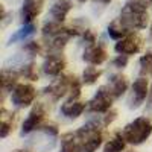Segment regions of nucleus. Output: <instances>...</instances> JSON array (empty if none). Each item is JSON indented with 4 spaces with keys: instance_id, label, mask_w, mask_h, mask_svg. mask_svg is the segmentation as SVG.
Here are the masks:
<instances>
[{
    "instance_id": "1",
    "label": "nucleus",
    "mask_w": 152,
    "mask_h": 152,
    "mask_svg": "<svg viewBox=\"0 0 152 152\" xmlns=\"http://www.w3.org/2000/svg\"><path fill=\"white\" fill-rule=\"evenodd\" d=\"M149 8L140 0H128L122 6L117 18L129 31H143L149 26Z\"/></svg>"
},
{
    "instance_id": "2",
    "label": "nucleus",
    "mask_w": 152,
    "mask_h": 152,
    "mask_svg": "<svg viewBox=\"0 0 152 152\" xmlns=\"http://www.w3.org/2000/svg\"><path fill=\"white\" fill-rule=\"evenodd\" d=\"M104 128L102 120H88L79 129H76V137L79 142L81 152H96L104 143Z\"/></svg>"
},
{
    "instance_id": "3",
    "label": "nucleus",
    "mask_w": 152,
    "mask_h": 152,
    "mask_svg": "<svg viewBox=\"0 0 152 152\" xmlns=\"http://www.w3.org/2000/svg\"><path fill=\"white\" fill-rule=\"evenodd\" d=\"M122 134L125 137V140L128 142V145L140 146L152 135V122L146 116L137 117L128 125H125Z\"/></svg>"
},
{
    "instance_id": "4",
    "label": "nucleus",
    "mask_w": 152,
    "mask_h": 152,
    "mask_svg": "<svg viewBox=\"0 0 152 152\" xmlns=\"http://www.w3.org/2000/svg\"><path fill=\"white\" fill-rule=\"evenodd\" d=\"M37 99V88L31 82H18L11 93V102L15 108H28Z\"/></svg>"
},
{
    "instance_id": "5",
    "label": "nucleus",
    "mask_w": 152,
    "mask_h": 152,
    "mask_svg": "<svg viewBox=\"0 0 152 152\" xmlns=\"http://www.w3.org/2000/svg\"><path fill=\"white\" fill-rule=\"evenodd\" d=\"M145 46V40L142 34L138 31H131L126 37H123L122 40L116 41L114 44V50L116 53H120V55H137L142 52V49Z\"/></svg>"
},
{
    "instance_id": "6",
    "label": "nucleus",
    "mask_w": 152,
    "mask_h": 152,
    "mask_svg": "<svg viewBox=\"0 0 152 152\" xmlns=\"http://www.w3.org/2000/svg\"><path fill=\"white\" fill-rule=\"evenodd\" d=\"M114 100H116V97L111 94V91L108 90V87L102 85V87L97 88V91L94 93V96L88 100L87 110L90 113H94V114H105V113H108L113 108Z\"/></svg>"
},
{
    "instance_id": "7",
    "label": "nucleus",
    "mask_w": 152,
    "mask_h": 152,
    "mask_svg": "<svg viewBox=\"0 0 152 152\" xmlns=\"http://www.w3.org/2000/svg\"><path fill=\"white\" fill-rule=\"evenodd\" d=\"M46 117H47V107H46V104L37 102L31 108L28 117L24 119V122L21 125V135H28V134L37 131L46 122Z\"/></svg>"
},
{
    "instance_id": "8",
    "label": "nucleus",
    "mask_w": 152,
    "mask_h": 152,
    "mask_svg": "<svg viewBox=\"0 0 152 152\" xmlns=\"http://www.w3.org/2000/svg\"><path fill=\"white\" fill-rule=\"evenodd\" d=\"M149 81L146 79V76H140L137 78L132 85H131V94L128 97V107L131 110H137L142 104H145V100L149 97Z\"/></svg>"
},
{
    "instance_id": "9",
    "label": "nucleus",
    "mask_w": 152,
    "mask_h": 152,
    "mask_svg": "<svg viewBox=\"0 0 152 152\" xmlns=\"http://www.w3.org/2000/svg\"><path fill=\"white\" fill-rule=\"evenodd\" d=\"M67 67V59L62 55V52L59 53H47L43 64H41V70L46 76L50 78H58L62 75V72Z\"/></svg>"
},
{
    "instance_id": "10",
    "label": "nucleus",
    "mask_w": 152,
    "mask_h": 152,
    "mask_svg": "<svg viewBox=\"0 0 152 152\" xmlns=\"http://www.w3.org/2000/svg\"><path fill=\"white\" fill-rule=\"evenodd\" d=\"M82 59L90 66H102L108 59V50L105 43L96 41L93 44H87L82 53Z\"/></svg>"
},
{
    "instance_id": "11",
    "label": "nucleus",
    "mask_w": 152,
    "mask_h": 152,
    "mask_svg": "<svg viewBox=\"0 0 152 152\" xmlns=\"http://www.w3.org/2000/svg\"><path fill=\"white\" fill-rule=\"evenodd\" d=\"M44 2L46 0H24L21 5V11H20L21 23L23 24L34 23L37 20V17L43 12Z\"/></svg>"
},
{
    "instance_id": "12",
    "label": "nucleus",
    "mask_w": 152,
    "mask_h": 152,
    "mask_svg": "<svg viewBox=\"0 0 152 152\" xmlns=\"http://www.w3.org/2000/svg\"><path fill=\"white\" fill-rule=\"evenodd\" d=\"M87 107H88V102H84L81 99H67L61 105V114L70 120H75L79 116H82V113L87 110Z\"/></svg>"
},
{
    "instance_id": "13",
    "label": "nucleus",
    "mask_w": 152,
    "mask_h": 152,
    "mask_svg": "<svg viewBox=\"0 0 152 152\" xmlns=\"http://www.w3.org/2000/svg\"><path fill=\"white\" fill-rule=\"evenodd\" d=\"M105 85L108 87V90L111 91V94L116 97V99H119V97H122L126 91H128L129 81H128V78H126L125 75H122V73H114V75L110 76V81H108V84H105Z\"/></svg>"
},
{
    "instance_id": "14",
    "label": "nucleus",
    "mask_w": 152,
    "mask_h": 152,
    "mask_svg": "<svg viewBox=\"0 0 152 152\" xmlns=\"http://www.w3.org/2000/svg\"><path fill=\"white\" fill-rule=\"evenodd\" d=\"M72 8H73L72 0H55L49 9V17H50V20L64 23L69 12L72 11Z\"/></svg>"
},
{
    "instance_id": "15",
    "label": "nucleus",
    "mask_w": 152,
    "mask_h": 152,
    "mask_svg": "<svg viewBox=\"0 0 152 152\" xmlns=\"http://www.w3.org/2000/svg\"><path fill=\"white\" fill-rule=\"evenodd\" d=\"M21 78L18 70H14V69H2V76H0V82H2V94H3V99L8 93H12V90L17 87L18 84V79Z\"/></svg>"
},
{
    "instance_id": "16",
    "label": "nucleus",
    "mask_w": 152,
    "mask_h": 152,
    "mask_svg": "<svg viewBox=\"0 0 152 152\" xmlns=\"http://www.w3.org/2000/svg\"><path fill=\"white\" fill-rule=\"evenodd\" d=\"M17 122V114L9 113L5 107L0 110V138H6L15 126Z\"/></svg>"
},
{
    "instance_id": "17",
    "label": "nucleus",
    "mask_w": 152,
    "mask_h": 152,
    "mask_svg": "<svg viewBox=\"0 0 152 152\" xmlns=\"http://www.w3.org/2000/svg\"><path fill=\"white\" fill-rule=\"evenodd\" d=\"M126 145H128V142L125 140L122 131H117L107 140V143L104 145L102 152H125Z\"/></svg>"
},
{
    "instance_id": "18",
    "label": "nucleus",
    "mask_w": 152,
    "mask_h": 152,
    "mask_svg": "<svg viewBox=\"0 0 152 152\" xmlns=\"http://www.w3.org/2000/svg\"><path fill=\"white\" fill-rule=\"evenodd\" d=\"M59 152H81L79 142L76 137V131H70L61 135V148Z\"/></svg>"
},
{
    "instance_id": "19",
    "label": "nucleus",
    "mask_w": 152,
    "mask_h": 152,
    "mask_svg": "<svg viewBox=\"0 0 152 152\" xmlns=\"http://www.w3.org/2000/svg\"><path fill=\"white\" fill-rule=\"evenodd\" d=\"M35 32H37V24H35V23L23 24V26H21L18 31H15L14 34L11 35V38H9V44H15V43H18V41L28 40V38L32 37Z\"/></svg>"
},
{
    "instance_id": "20",
    "label": "nucleus",
    "mask_w": 152,
    "mask_h": 152,
    "mask_svg": "<svg viewBox=\"0 0 152 152\" xmlns=\"http://www.w3.org/2000/svg\"><path fill=\"white\" fill-rule=\"evenodd\" d=\"M107 32H108L110 38H113V40L119 41V40H122L123 37L128 35L131 31H129L128 28H126V26H123V23H122L119 18H116V20H113V21L108 24Z\"/></svg>"
},
{
    "instance_id": "21",
    "label": "nucleus",
    "mask_w": 152,
    "mask_h": 152,
    "mask_svg": "<svg viewBox=\"0 0 152 152\" xmlns=\"http://www.w3.org/2000/svg\"><path fill=\"white\" fill-rule=\"evenodd\" d=\"M102 76V70L100 69H97V66H90L88 64V67H85L84 69V72H82V82L85 84V85H93V84H96L97 82V79Z\"/></svg>"
},
{
    "instance_id": "22",
    "label": "nucleus",
    "mask_w": 152,
    "mask_h": 152,
    "mask_svg": "<svg viewBox=\"0 0 152 152\" xmlns=\"http://www.w3.org/2000/svg\"><path fill=\"white\" fill-rule=\"evenodd\" d=\"M18 73H20L21 78L28 79L31 82H35V81H38V78H40V76H38V72H37V66H35L34 61H29V62L21 64L20 69H18Z\"/></svg>"
},
{
    "instance_id": "23",
    "label": "nucleus",
    "mask_w": 152,
    "mask_h": 152,
    "mask_svg": "<svg viewBox=\"0 0 152 152\" xmlns=\"http://www.w3.org/2000/svg\"><path fill=\"white\" fill-rule=\"evenodd\" d=\"M138 66H140V75L142 76H152V50H146V52L140 56Z\"/></svg>"
},
{
    "instance_id": "24",
    "label": "nucleus",
    "mask_w": 152,
    "mask_h": 152,
    "mask_svg": "<svg viewBox=\"0 0 152 152\" xmlns=\"http://www.w3.org/2000/svg\"><path fill=\"white\" fill-rule=\"evenodd\" d=\"M43 50H44L43 43L35 41V40L28 41L26 44H24V47H23V52H26L29 56H37V55H40V53L43 52Z\"/></svg>"
},
{
    "instance_id": "25",
    "label": "nucleus",
    "mask_w": 152,
    "mask_h": 152,
    "mask_svg": "<svg viewBox=\"0 0 152 152\" xmlns=\"http://www.w3.org/2000/svg\"><path fill=\"white\" fill-rule=\"evenodd\" d=\"M37 131H40V132H43V134H46V135H50V137H53V138L58 137V134H59L58 125L53 123V122H47V120H46Z\"/></svg>"
},
{
    "instance_id": "26",
    "label": "nucleus",
    "mask_w": 152,
    "mask_h": 152,
    "mask_svg": "<svg viewBox=\"0 0 152 152\" xmlns=\"http://www.w3.org/2000/svg\"><path fill=\"white\" fill-rule=\"evenodd\" d=\"M128 62H129V56H128V55H120V53H117L116 58H113L111 64L116 67V69H125L126 66H128Z\"/></svg>"
},
{
    "instance_id": "27",
    "label": "nucleus",
    "mask_w": 152,
    "mask_h": 152,
    "mask_svg": "<svg viewBox=\"0 0 152 152\" xmlns=\"http://www.w3.org/2000/svg\"><path fill=\"white\" fill-rule=\"evenodd\" d=\"M116 117H117V111L111 108L108 113H105L104 116L100 117V120H102V125H104L105 128H107V126H110V125H111L114 120H116Z\"/></svg>"
},
{
    "instance_id": "28",
    "label": "nucleus",
    "mask_w": 152,
    "mask_h": 152,
    "mask_svg": "<svg viewBox=\"0 0 152 152\" xmlns=\"http://www.w3.org/2000/svg\"><path fill=\"white\" fill-rule=\"evenodd\" d=\"M82 41L84 43H87V44H93V43H96L97 41V37H96V34H94V31H91V29H88V28H85L84 29V32H82Z\"/></svg>"
},
{
    "instance_id": "29",
    "label": "nucleus",
    "mask_w": 152,
    "mask_h": 152,
    "mask_svg": "<svg viewBox=\"0 0 152 152\" xmlns=\"http://www.w3.org/2000/svg\"><path fill=\"white\" fill-rule=\"evenodd\" d=\"M146 110L148 111H152V90L149 93V97H148V104H146Z\"/></svg>"
},
{
    "instance_id": "30",
    "label": "nucleus",
    "mask_w": 152,
    "mask_h": 152,
    "mask_svg": "<svg viewBox=\"0 0 152 152\" xmlns=\"http://www.w3.org/2000/svg\"><path fill=\"white\" fill-rule=\"evenodd\" d=\"M12 152H32V151L28 149V148H18V149H14Z\"/></svg>"
},
{
    "instance_id": "31",
    "label": "nucleus",
    "mask_w": 152,
    "mask_h": 152,
    "mask_svg": "<svg viewBox=\"0 0 152 152\" xmlns=\"http://www.w3.org/2000/svg\"><path fill=\"white\" fill-rule=\"evenodd\" d=\"M94 2H97V3H100V5H108V3L113 2V0H94Z\"/></svg>"
},
{
    "instance_id": "32",
    "label": "nucleus",
    "mask_w": 152,
    "mask_h": 152,
    "mask_svg": "<svg viewBox=\"0 0 152 152\" xmlns=\"http://www.w3.org/2000/svg\"><path fill=\"white\" fill-rule=\"evenodd\" d=\"M140 2H143V3H146L148 6H152V0H140Z\"/></svg>"
},
{
    "instance_id": "33",
    "label": "nucleus",
    "mask_w": 152,
    "mask_h": 152,
    "mask_svg": "<svg viewBox=\"0 0 152 152\" xmlns=\"http://www.w3.org/2000/svg\"><path fill=\"white\" fill-rule=\"evenodd\" d=\"M149 40L152 41V24H151V28H149Z\"/></svg>"
},
{
    "instance_id": "34",
    "label": "nucleus",
    "mask_w": 152,
    "mask_h": 152,
    "mask_svg": "<svg viewBox=\"0 0 152 152\" xmlns=\"http://www.w3.org/2000/svg\"><path fill=\"white\" fill-rule=\"evenodd\" d=\"M125 152H138V151H135L134 148H131V149H125Z\"/></svg>"
},
{
    "instance_id": "35",
    "label": "nucleus",
    "mask_w": 152,
    "mask_h": 152,
    "mask_svg": "<svg viewBox=\"0 0 152 152\" xmlns=\"http://www.w3.org/2000/svg\"><path fill=\"white\" fill-rule=\"evenodd\" d=\"M78 2H81V3H82V2H87V0H78Z\"/></svg>"
},
{
    "instance_id": "36",
    "label": "nucleus",
    "mask_w": 152,
    "mask_h": 152,
    "mask_svg": "<svg viewBox=\"0 0 152 152\" xmlns=\"http://www.w3.org/2000/svg\"><path fill=\"white\" fill-rule=\"evenodd\" d=\"M151 90H152V85H151Z\"/></svg>"
}]
</instances>
